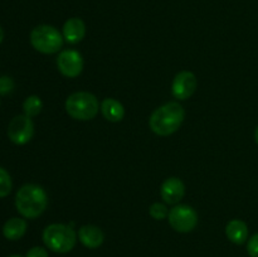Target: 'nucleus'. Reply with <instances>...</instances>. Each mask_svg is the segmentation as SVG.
<instances>
[{
    "label": "nucleus",
    "mask_w": 258,
    "mask_h": 257,
    "mask_svg": "<svg viewBox=\"0 0 258 257\" xmlns=\"http://www.w3.org/2000/svg\"><path fill=\"white\" fill-rule=\"evenodd\" d=\"M149 213H150V216L153 217L154 219H156V221H161V219L168 218L169 209L165 204L156 202V203H153L150 206V208H149Z\"/></svg>",
    "instance_id": "a211bd4d"
},
{
    "label": "nucleus",
    "mask_w": 258,
    "mask_h": 257,
    "mask_svg": "<svg viewBox=\"0 0 258 257\" xmlns=\"http://www.w3.org/2000/svg\"><path fill=\"white\" fill-rule=\"evenodd\" d=\"M25 257H48V252L47 249L43 248V247L35 246L32 247V248L27 252V256Z\"/></svg>",
    "instance_id": "412c9836"
},
{
    "label": "nucleus",
    "mask_w": 258,
    "mask_h": 257,
    "mask_svg": "<svg viewBox=\"0 0 258 257\" xmlns=\"http://www.w3.org/2000/svg\"><path fill=\"white\" fill-rule=\"evenodd\" d=\"M185 118L183 106L179 102H168L151 113L149 126L159 136H169L179 130Z\"/></svg>",
    "instance_id": "f257e3e1"
},
{
    "label": "nucleus",
    "mask_w": 258,
    "mask_h": 257,
    "mask_svg": "<svg viewBox=\"0 0 258 257\" xmlns=\"http://www.w3.org/2000/svg\"><path fill=\"white\" fill-rule=\"evenodd\" d=\"M63 35L57 28L42 24L35 27L30 33V43L33 48L43 54H53L63 47Z\"/></svg>",
    "instance_id": "39448f33"
},
{
    "label": "nucleus",
    "mask_w": 258,
    "mask_h": 257,
    "mask_svg": "<svg viewBox=\"0 0 258 257\" xmlns=\"http://www.w3.org/2000/svg\"><path fill=\"white\" fill-rule=\"evenodd\" d=\"M34 135V123L27 115H18L13 118L8 126V136L10 141L17 145L29 143Z\"/></svg>",
    "instance_id": "0eeeda50"
},
{
    "label": "nucleus",
    "mask_w": 258,
    "mask_h": 257,
    "mask_svg": "<svg viewBox=\"0 0 258 257\" xmlns=\"http://www.w3.org/2000/svg\"><path fill=\"white\" fill-rule=\"evenodd\" d=\"M247 252L251 257H258V233L253 234L247 242Z\"/></svg>",
    "instance_id": "aec40b11"
},
{
    "label": "nucleus",
    "mask_w": 258,
    "mask_h": 257,
    "mask_svg": "<svg viewBox=\"0 0 258 257\" xmlns=\"http://www.w3.org/2000/svg\"><path fill=\"white\" fill-rule=\"evenodd\" d=\"M77 237L72 227L63 223L49 224L43 231V242L55 253H67L72 251L77 242Z\"/></svg>",
    "instance_id": "7ed1b4c3"
},
{
    "label": "nucleus",
    "mask_w": 258,
    "mask_h": 257,
    "mask_svg": "<svg viewBox=\"0 0 258 257\" xmlns=\"http://www.w3.org/2000/svg\"><path fill=\"white\" fill-rule=\"evenodd\" d=\"M3 39H4V30H3V28L0 27V43L3 42Z\"/></svg>",
    "instance_id": "4be33fe9"
},
{
    "label": "nucleus",
    "mask_w": 258,
    "mask_h": 257,
    "mask_svg": "<svg viewBox=\"0 0 258 257\" xmlns=\"http://www.w3.org/2000/svg\"><path fill=\"white\" fill-rule=\"evenodd\" d=\"M168 221L174 231L188 233L193 231L198 224V213L190 206L176 204L169 211Z\"/></svg>",
    "instance_id": "423d86ee"
},
{
    "label": "nucleus",
    "mask_w": 258,
    "mask_h": 257,
    "mask_svg": "<svg viewBox=\"0 0 258 257\" xmlns=\"http://www.w3.org/2000/svg\"><path fill=\"white\" fill-rule=\"evenodd\" d=\"M80 242L87 248H98L105 241L102 229L93 224H86L80 228L77 233Z\"/></svg>",
    "instance_id": "9b49d317"
},
{
    "label": "nucleus",
    "mask_w": 258,
    "mask_h": 257,
    "mask_svg": "<svg viewBox=\"0 0 258 257\" xmlns=\"http://www.w3.org/2000/svg\"><path fill=\"white\" fill-rule=\"evenodd\" d=\"M254 140H256V143H257V145H258V126H257L256 131H254Z\"/></svg>",
    "instance_id": "5701e85b"
},
{
    "label": "nucleus",
    "mask_w": 258,
    "mask_h": 257,
    "mask_svg": "<svg viewBox=\"0 0 258 257\" xmlns=\"http://www.w3.org/2000/svg\"><path fill=\"white\" fill-rule=\"evenodd\" d=\"M185 194V185L176 176L164 180L160 188V196L166 204H178Z\"/></svg>",
    "instance_id": "9d476101"
},
{
    "label": "nucleus",
    "mask_w": 258,
    "mask_h": 257,
    "mask_svg": "<svg viewBox=\"0 0 258 257\" xmlns=\"http://www.w3.org/2000/svg\"><path fill=\"white\" fill-rule=\"evenodd\" d=\"M42 108H43L42 100L35 95L29 96V97L25 98V101L23 102V111H24V115H27L28 117L30 118L39 115Z\"/></svg>",
    "instance_id": "dca6fc26"
},
{
    "label": "nucleus",
    "mask_w": 258,
    "mask_h": 257,
    "mask_svg": "<svg viewBox=\"0 0 258 257\" xmlns=\"http://www.w3.org/2000/svg\"><path fill=\"white\" fill-rule=\"evenodd\" d=\"M101 112L103 117L110 122H120L125 116V108L123 105L116 98L107 97L101 102Z\"/></svg>",
    "instance_id": "ddd939ff"
},
{
    "label": "nucleus",
    "mask_w": 258,
    "mask_h": 257,
    "mask_svg": "<svg viewBox=\"0 0 258 257\" xmlns=\"http://www.w3.org/2000/svg\"><path fill=\"white\" fill-rule=\"evenodd\" d=\"M48 197L44 189L37 184H25L15 196V207L20 216L28 219L39 217L47 209Z\"/></svg>",
    "instance_id": "f03ea898"
},
{
    "label": "nucleus",
    "mask_w": 258,
    "mask_h": 257,
    "mask_svg": "<svg viewBox=\"0 0 258 257\" xmlns=\"http://www.w3.org/2000/svg\"><path fill=\"white\" fill-rule=\"evenodd\" d=\"M13 189V181L9 173L0 166V198L9 196Z\"/></svg>",
    "instance_id": "f3484780"
},
{
    "label": "nucleus",
    "mask_w": 258,
    "mask_h": 257,
    "mask_svg": "<svg viewBox=\"0 0 258 257\" xmlns=\"http://www.w3.org/2000/svg\"><path fill=\"white\" fill-rule=\"evenodd\" d=\"M58 71L67 78H76L83 71V58L75 49H66L57 57Z\"/></svg>",
    "instance_id": "6e6552de"
},
{
    "label": "nucleus",
    "mask_w": 258,
    "mask_h": 257,
    "mask_svg": "<svg viewBox=\"0 0 258 257\" xmlns=\"http://www.w3.org/2000/svg\"><path fill=\"white\" fill-rule=\"evenodd\" d=\"M27 232V222L19 217L8 219L3 226V234L9 241H18Z\"/></svg>",
    "instance_id": "2eb2a0df"
},
{
    "label": "nucleus",
    "mask_w": 258,
    "mask_h": 257,
    "mask_svg": "<svg viewBox=\"0 0 258 257\" xmlns=\"http://www.w3.org/2000/svg\"><path fill=\"white\" fill-rule=\"evenodd\" d=\"M14 87L15 83L12 77H9V76H3V77H0V95H9L10 92H13Z\"/></svg>",
    "instance_id": "6ab92c4d"
},
{
    "label": "nucleus",
    "mask_w": 258,
    "mask_h": 257,
    "mask_svg": "<svg viewBox=\"0 0 258 257\" xmlns=\"http://www.w3.org/2000/svg\"><path fill=\"white\" fill-rule=\"evenodd\" d=\"M227 238L234 244H243L248 239V227L241 219H232L226 227Z\"/></svg>",
    "instance_id": "4468645a"
},
{
    "label": "nucleus",
    "mask_w": 258,
    "mask_h": 257,
    "mask_svg": "<svg viewBox=\"0 0 258 257\" xmlns=\"http://www.w3.org/2000/svg\"><path fill=\"white\" fill-rule=\"evenodd\" d=\"M9 257H22V256H18V254H13V256H9Z\"/></svg>",
    "instance_id": "b1692460"
},
{
    "label": "nucleus",
    "mask_w": 258,
    "mask_h": 257,
    "mask_svg": "<svg viewBox=\"0 0 258 257\" xmlns=\"http://www.w3.org/2000/svg\"><path fill=\"white\" fill-rule=\"evenodd\" d=\"M63 39L70 44H77L85 38L86 25L80 18H70L63 25Z\"/></svg>",
    "instance_id": "f8f14e48"
},
{
    "label": "nucleus",
    "mask_w": 258,
    "mask_h": 257,
    "mask_svg": "<svg viewBox=\"0 0 258 257\" xmlns=\"http://www.w3.org/2000/svg\"><path fill=\"white\" fill-rule=\"evenodd\" d=\"M198 80L190 71H181L174 77L171 83V93L176 100H188L196 92Z\"/></svg>",
    "instance_id": "1a4fd4ad"
},
{
    "label": "nucleus",
    "mask_w": 258,
    "mask_h": 257,
    "mask_svg": "<svg viewBox=\"0 0 258 257\" xmlns=\"http://www.w3.org/2000/svg\"><path fill=\"white\" fill-rule=\"evenodd\" d=\"M64 107L66 112L75 120L88 121L97 116L101 106L93 93L80 91L68 96Z\"/></svg>",
    "instance_id": "20e7f679"
}]
</instances>
